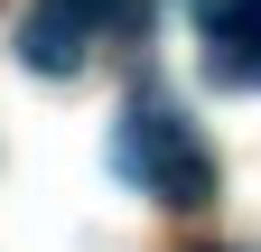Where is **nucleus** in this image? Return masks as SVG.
I'll list each match as a JSON object with an SVG mask.
<instances>
[{"label":"nucleus","instance_id":"obj_1","mask_svg":"<svg viewBox=\"0 0 261 252\" xmlns=\"http://www.w3.org/2000/svg\"><path fill=\"white\" fill-rule=\"evenodd\" d=\"M112 168L140 187V196H159V206H205L215 196V159L196 149V131L168 112V93H130L121 103V121H112Z\"/></svg>","mask_w":261,"mask_h":252},{"label":"nucleus","instance_id":"obj_2","mask_svg":"<svg viewBox=\"0 0 261 252\" xmlns=\"http://www.w3.org/2000/svg\"><path fill=\"white\" fill-rule=\"evenodd\" d=\"M196 38L224 93H261V0H196Z\"/></svg>","mask_w":261,"mask_h":252},{"label":"nucleus","instance_id":"obj_3","mask_svg":"<svg viewBox=\"0 0 261 252\" xmlns=\"http://www.w3.org/2000/svg\"><path fill=\"white\" fill-rule=\"evenodd\" d=\"M19 56H28L38 75H75V66H84V28L56 19V10H28V19H19Z\"/></svg>","mask_w":261,"mask_h":252},{"label":"nucleus","instance_id":"obj_4","mask_svg":"<svg viewBox=\"0 0 261 252\" xmlns=\"http://www.w3.org/2000/svg\"><path fill=\"white\" fill-rule=\"evenodd\" d=\"M38 10H56V19H75L84 38H93V28H112V19L130 10V0H38Z\"/></svg>","mask_w":261,"mask_h":252}]
</instances>
